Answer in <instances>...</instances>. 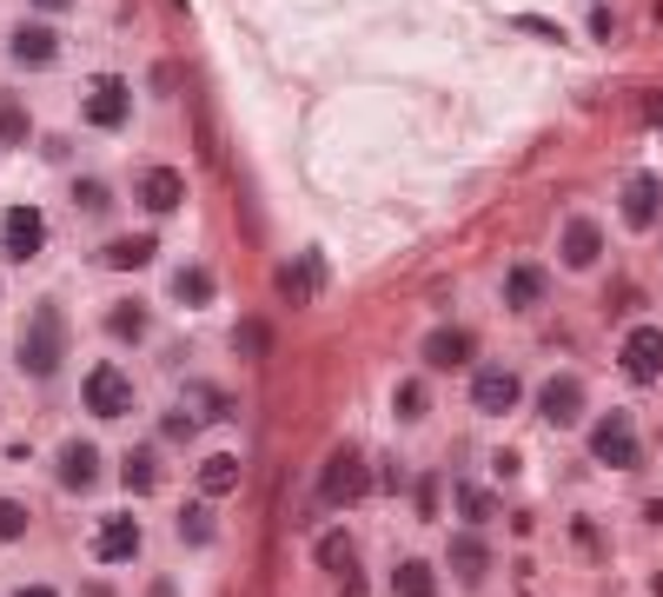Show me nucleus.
<instances>
[{
	"instance_id": "23",
	"label": "nucleus",
	"mask_w": 663,
	"mask_h": 597,
	"mask_svg": "<svg viewBox=\"0 0 663 597\" xmlns=\"http://www.w3.org/2000/svg\"><path fill=\"white\" fill-rule=\"evenodd\" d=\"M173 292H179V306H206V299L219 292V279H213L206 266H186V272L173 279Z\"/></svg>"
},
{
	"instance_id": "32",
	"label": "nucleus",
	"mask_w": 663,
	"mask_h": 597,
	"mask_svg": "<svg viewBox=\"0 0 663 597\" xmlns=\"http://www.w3.org/2000/svg\"><path fill=\"white\" fill-rule=\"evenodd\" d=\"M193 405H199V419H226L232 412V399L219 385H193Z\"/></svg>"
},
{
	"instance_id": "33",
	"label": "nucleus",
	"mask_w": 663,
	"mask_h": 597,
	"mask_svg": "<svg viewBox=\"0 0 663 597\" xmlns=\"http://www.w3.org/2000/svg\"><path fill=\"white\" fill-rule=\"evenodd\" d=\"M27 133V113H20V100H0V140H20Z\"/></svg>"
},
{
	"instance_id": "5",
	"label": "nucleus",
	"mask_w": 663,
	"mask_h": 597,
	"mask_svg": "<svg viewBox=\"0 0 663 597\" xmlns=\"http://www.w3.org/2000/svg\"><path fill=\"white\" fill-rule=\"evenodd\" d=\"M80 113H86V126H100V133L126 126V120H133V93H126V80H120V73H100V80H86V100H80Z\"/></svg>"
},
{
	"instance_id": "22",
	"label": "nucleus",
	"mask_w": 663,
	"mask_h": 597,
	"mask_svg": "<svg viewBox=\"0 0 663 597\" xmlns=\"http://www.w3.org/2000/svg\"><path fill=\"white\" fill-rule=\"evenodd\" d=\"M392 597H438V578H432V565H425V558H405V565L392 572Z\"/></svg>"
},
{
	"instance_id": "27",
	"label": "nucleus",
	"mask_w": 663,
	"mask_h": 597,
	"mask_svg": "<svg viewBox=\"0 0 663 597\" xmlns=\"http://www.w3.org/2000/svg\"><path fill=\"white\" fill-rule=\"evenodd\" d=\"M392 405H398V419H405V425H418V419H425V412H432V392H425V385H418V379H405V385H398V399H392Z\"/></svg>"
},
{
	"instance_id": "12",
	"label": "nucleus",
	"mask_w": 663,
	"mask_h": 597,
	"mask_svg": "<svg viewBox=\"0 0 663 597\" xmlns=\"http://www.w3.org/2000/svg\"><path fill=\"white\" fill-rule=\"evenodd\" d=\"M538 412H545V425H571V419L584 412V379H571V372L545 379V385H538Z\"/></svg>"
},
{
	"instance_id": "20",
	"label": "nucleus",
	"mask_w": 663,
	"mask_h": 597,
	"mask_svg": "<svg viewBox=\"0 0 663 597\" xmlns=\"http://www.w3.org/2000/svg\"><path fill=\"white\" fill-rule=\"evenodd\" d=\"M325 286V266L319 259H292V266H279V292L286 299H312Z\"/></svg>"
},
{
	"instance_id": "4",
	"label": "nucleus",
	"mask_w": 663,
	"mask_h": 597,
	"mask_svg": "<svg viewBox=\"0 0 663 597\" xmlns=\"http://www.w3.org/2000/svg\"><path fill=\"white\" fill-rule=\"evenodd\" d=\"M638 452H644V445H638V419H631V412H604V419L591 425V459H598V465L631 472Z\"/></svg>"
},
{
	"instance_id": "19",
	"label": "nucleus",
	"mask_w": 663,
	"mask_h": 597,
	"mask_svg": "<svg viewBox=\"0 0 663 597\" xmlns=\"http://www.w3.org/2000/svg\"><path fill=\"white\" fill-rule=\"evenodd\" d=\"M312 565H319V572H352V565H359V538H352V532H319Z\"/></svg>"
},
{
	"instance_id": "14",
	"label": "nucleus",
	"mask_w": 663,
	"mask_h": 597,
	"mask_svg": "<svg viewBox=\"0 0 663 597\" xmlns=\"http://www.w3.org/2000/svg\"><path fill=\"white\" fill-rule=\"evenodd\" d=\"M558 253H564V266L571 272H584V266H598L604 259V233H598V219H564V239H558Z\"/></svg>"
},
{
	"instance_id": "6",
	"label": "nucleus",
	"mask_w": 663,
	"mask_h": 597,
	"mask_svg": "<svg viewBox=\"0 0 663 597\" xmlns=\"http://www.w3.org/2000/svg\"><path fill=\"white\" fill-rule=\"evenodd\" d=\"M472 405H478L485 419H505V412L525 405V379H518L511 366H478V372H472Z\"/></svg>"
},
{
	"instance_id": "30",
	"label": "nucleus",
	"mask_w": 663,
	"mask_h": 597,
	"mask_svg": "<svg viewBox=\"0 0 663 597\" xmlns=\"http://www.w3.org/2000/svg\"><path fill=\"white\" fill-rule=\"evenodd\" d=\"M73 206H80V213H106V206H113L106 179H73Z\"/></svg>"
},
{
	"instance_id": "37",
	"label": "nucleus",
	"mask_w": 663,
	"mask_h": 597,
	"mask_svg": "<svg viewBox=\"0 0 663 597\" xmlns=\"http://www.w3.org/2000/svg\"><path fill=\"white\" fill-rule=\"evenodd\" d=\"M13 597H60V591H53V585H20Z\"/></svg>"
},
{
	"instance_id": "9",
	"label": "nucleus",
	"mask_w": 663,
	"mask_h": 597,
	"mask_svg": "<svg viewBox=\"0 0 663 597\" xmlns=\"http://www.w3.org/2000/svg\"><path fill=\"white\" fill-rule=\"evenodd\" d=\"M133 199H139L146 213H179V199H186V173H179V166H139Z\"/></svg>"
},
{
	"instance_id": "15",
	"label": "nucleus",
	"mask_w": 663,
	"mask_h": 597,
	"mask_svg": "<svg viewBox=\"0 0 663 597\" xmlns=\"http://www.w3.org/2000/svg\"><path fill=\"white\" fill-rule=\"evenodd\" d=\"M624 372H631L638 385L663 379V332H657V326H638V332L624 339Z\"/></svg>"
},
{
	"instance_id": "8",
	"label": "nucleus",
	"mask_w": 663,
	"mask_h": 597,
	"mask_svg": "<svg viewBox=\"0 0 663 597\" xmlns=\"http://www.w3.org/2000/svg\"><path fill=\"white\" fill-rule=\"evenodd\" d=\"M100 445L93 439H66L60 445V459H53V478H60V492H93L100 485Z\"/></svg>"
},
{
	"instance_id": "35",
	"label": "nucleus",
	"mask_w": 663,
	"mask_h": 597,
	"mask_svg": "<svg viewBox=\"0 0 663 597\" xmlns=\"http://www.w3.org/2000/svg\"><path fill=\"white\" fill-rule=\"evenodd\" d=\"M644 120H651V126H663V93H651V100H644Z\"/></svg>"
},
{
	"instance_id": "31",
	"label": "nucleus",
	"mask_w": 663,
	"mask_h": 597,
	"mask_svg": "<svg viewBox=\"0 0 663 597\" xmlns=\"http://www.w3.org/2000/svg\"><path fill=\"white\" fill-rule=\"evenodd\" d=\"M13 538H27V505L0 498V545H13Z\"/></svg>"
},
{
	"instance_id": "38",
	"label": "nucleus",
	"mask_w": 663,
	"mask_h": 597,
	"mask_svg": "<svg viewBox=\"0 0 663 597\" xmlns=\"http://www.w3.org/2000/svg\"><path fill=\"white\" fill-rule=\"evenodd\" d=\"M339 597H372V591H365V578H345V591Z\"/></svg>"
},
{
	"instance_id": "7",
	"label": "nucleus",
	"mask_w": 663,
	"mask_h": 597,
	"mask_svg": "<svg viewBox=\"0 0 663 597\" xmlns=\"http://www.w3.org/2000/svg\"><path fill=\"white\" fill-rule=\"evenodd\" d=\"M46 246V213L40 206H7L0 213V253L7 259H40Z\"/></svg>"
},
{
	"instance_id": "11",
	"label": "nucleus",
	"mask_w": 663,
	"mask_h": 597,
	"mask_svg": "<svg viewBox=\"0 0 663 597\" xmlns=\"http://www.w3.org/2000/svg\"><path fill=\"white\" fill-rule=\"evenodd\" d=\"M472 352H478V339H472L465 326H432V332H425V346H418V359H425L432 372H458Z\"/></svg>"
},
{
	"instance_id": "18",
	"label": "nucleus",
	"mask_w": 663,
	"mask_h": 597,
	"mask_svg": "<svg viewBox=\"0 0 663 597\" xmlns=\"http://www.w3.org/2000/svg\"><path fill=\"white\" fill-rule=\"evenodd\" d=\"M452 572H458L465 585H485V572H491V545H485L478 532H458V538H452Z\"/></svg>"
},
{
	"instance_id": "16",
	"label": "nucleus",
	"mask_w": 663,
	"mask_h": 597,
	"mask_svg": "<svg viewBox=\"0 0 663 597\" xmlns=\"http://www.w3.org/2000/svg\"><path fill=\"white\" fill-rule=\"evenodd\" d=\"M657 213H663V179L657 173H638V179H624V226H657Z\"/></svg>"
},
{
	"instance_id": "2",
	"label": "nucleus",
	"mask_w": 663,
	"mask_h": 597,
	"mask_svg": "<svg viewBox=\"0 0 663 597\" xmlns=\"http://www.w3.org/2000/svg\"><path fill=\"white\" fill-rule=\"evenodd\" d=\"M365 485H372V472H365L359 445H339V452L319 465V505H359Z\"/></svg>"
},
{
	"instance_id": "34",
	"label": "nucleus",
	"mask_w": 663,
	"mask_h": 597,
	"mask_svg": "<svg viewBox=\"0 0 663 597\" xmlns=\"http://www.w3.org/2000/svg\"><path fill=\"white\" fill-rule=\"evenodd\" d=\"M239 352H266V326H239Z\"/></svg>"
},
{
	"instance_id": "21",
	"label": "nucleus",
	"mask_w": 663,
	"mask_h": 597,
	"mask_svg": "<svg viewBox=\"0 0 663 597\" xmlns=\"http://www.w3.org/2000/svg\"><path fill=\"white\" fill-rule=\"evenodd\" d=\"M505 299H511L518 312H531V306L545 299V272H538V266H511V272H505Z\"/></svg>"
},
{
	"instance_id": "3",
	"label": "nucleus",
	"mask_w": 663,
	"mask_h": 597,
	"mask_svg": "<svg viewBox=\"0 0 663 597\" xmlns=\"http://www.w3.org/2000/svg\"><path fill=\"white\" fill-rule=\"evenodd\" d=\"M80 405H86L93 419H126V412H133V379H126L120 366H93V372L80 379Z\"/></svg>"
},
{
	"instance_id": "26",
	"label": "nucleus",
	"mask_w": 663,
	"mask_h": 597,
	"mask_svg": "<svg viewBox=\"0 0 663 597\" xmlns=\"http://www.w3.org/2000/svg\"><path fill=\"white\" fill-rule=\"evenodd\" d=\"M491 512H498V498H491L485 485H458V518H465V525H485Z\"/></svg>"
},
{
	"instance_id": "29",
	"label": "nucleus",
	"mask_w": 663,
	"mask_h": 597,
	"mask_svg": "<svg viewBox=\"0 0 663 597\" xmlns=\"http://www.w3.org/2000/svg\"><path fill=\"white\" fill-rule=\"evenodd\" d=\"M213 532H219V525H213L206 505H186V512H179V538H186V545H213Z\"/></svg>"
},
{
	"instance_id": "1",
	"label": "nucleus",
	"mask_w": 663,
	"mask_h": 597,
	"mask_svg": "<svg viewBox=\"0 0 663 597\" xmlns=\"http://www.w3.org/2000/svg\"><path fill=\"white\" fill-rule=\"evenodd\" d=\"M60 359H66V319H60V306H40L27 319V332H20V372L27 379H53Z\"/></svg>"
},
{
	"instance_id": "10",
	"label": "nucleus",
	"mask_w": 663,
	"mask_h": 597,
	"mask_svg": "<svg viewBox=\"0 0 663 597\" xmlns=\"http://www.w3.org/2000/svg\"><path fill=\"white\" fill-rule=\"evenodd\" d=\"M7 53H13V66H53L60 60V33L46 20H20L7 33Z\"/></svg>"
},
{
	"instance_id": "25",
	"label": "nucleus",
	"mask_w": 663,
	"mask_h": 597,
	"mask_svg": "<svg viewBox=\"0 0 663 597\" xmlns=\"http://www.w3.org/2000/svg\"><path fill=\"white\" fill-rule=\"evenodd\" d=\"M199 485H206L213 498H226V492L239 485V459H226V452H213V459L199 465Z\"/></svg>"
},
{
	"instance_id": "24",
	"label": "nucleus",
	"mask_w": 663,
	"mask_h": 597,
	"mask_svg": "<svg viewBox=\"0 0 663 597\" xmlns=\"http://www.w3.org/2000/svg\"><path fill=\"white\" fill-rule=\"evenodd\" d=\"M106 332H113V339H146V306H139V299H120V306L106 312Z\"/></svg>"
},
{
	"instance_id": "28",
	"label": "nucleus",
	"mask_w": 663,
	"mask_h": 597,
	"mask_svg": "<svg viewBox=\"0 0 663 597\" xmlns=\"http://www.w3.org/2000/svg\"><path fill=\"white\" fill-rule=\"evenodd\" d=\"M153 485H159V459L139 445V452L126 459V492H153Z\"/></svg>"
},
{
	"instance_id": "17",
	"label": "nucleus",
	"mask_w": 663,
	"mask_h": 597,
	"mask_svg": "<svg viewBox=\"0 0 663 597\" xmlns=\"http://www.w3.org/2000/svg\"><path fill=\"white\" fill-rule=\"evenodd\" d=\"M153 233H120V239H106V253H100V266L106 272H139V266H153Z\"/></svg>"
},
{
	"instance_id": "36",
	"label": "nucleus",
	"mask_w": 663,
	"mask_h": 597,
	"mask_svg": "<svg viewBox=\"0 0 663 597\" xmlns=\"http://www.w3.org/2000/svg\"><path fill=\"white\" fill-rule=\"evenodd\" d=\"M73 0H33V13H66Z\"/></svg>"
},
{
	"instance_id": "13",
	"label": "nucleus",
	"mask_w": 663,
	"mask_h": 597,
	"mask_svg": "<svg viewBox=\"0 0 663 597\" xmlns=\"http://www.w3.org/2000/svg\"><path fill=\"white\" fill-rule=\"evenodd\" d=\"M133 552H139V518H126V512L100 518V532H93V558H100V565H126Z\"/></svg>"
}]
</instances>
